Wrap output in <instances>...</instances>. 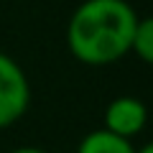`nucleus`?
I'll use <instances>...</instances> for the list:
<instances>
[{
  "mask_svg": "<svg viewBox=\"0 0 153 153\" xmlns=\"http://www.w3.org/2000/svg\"><path fill=\"white\" fill-rule=\"evenodd\" d=\"M130 54L135 59H140L143 64H153V21L151 18L140 16L130 41Z\"/></svg>",
  "mask_w": 153,
  "mask_h": 153,
  "instance_id": "39448f33",
  "label": "nucleus"
},
{
  "mask_svg": "<svg viewBox=\"0 0 153 153\" xmlns=\"http://www.w3.org/2000/svg\"><path fill=\"white\" fill-rule=\"evenodd\" d=\"M148 125V107L143 100L133 94H120L107 102L102 117V128H107L115 135H123L128 140L138 138Z\"/></svg>",
  "mask_w": 153,
  "mask_h": 153,
  "instance_id": "7ed1b4c3",
  "label": "nucleus"
},
{
  "mask_svg": "<svg viewBox=\"0 0 153 153\" xmlns=\"http://www.w3.org/2000/svg\"><path fill=\"white\" fill-rule=\"evenodd\" d=\"M135 153H153V146H148V143H146V146H140Z\"/></svg>",
  "mask_w": 153,
  "mask_h": 153,
  "instance_id": "0eeeda50",
  "label": "nucleus"
},
{
  "mask_svg": "<svg viewBox=\"0 0 153 153\" xmlns=\"http://www.w3.org/2000/svg\"><path fill=\"white\" fill-rule=\"evenodd\" d=\"M140 13L128 0H84L66 23V46L87 66H110L130 54Z\"/></svg>",
  "mask_w": 153,
  "mask_h": 153,
  "instance_id": "f257e3e1",
  "label": "nucleus"
},
{
  "mask_svg": "<svg viewBox=\"0 0 153 153\" xmlns=\"http://www.w3.org/2000/svg\"><path fill=\"white\" fill-rule=\"evenodd\" d=\"M31 107V82L10 54L0 51V130L21 120Z\"/></svg>",
  "mask_w": 153,
  "mask_h": 153,
  "instance_id": "f03ea898",
  "label": "nucleus"
},
{
  "mask_svg": "<svg viewBox=\"0 0 153 153\" xmlns=\"http://www.w3.org/2000/svg\"><path fill=\"white\" fill-rule=\"evenodd\" d=\"M135 151H138V146L133 140L115 135L107 128L89 130L76 146V153H135Z\"/></svg>",
  "mask_w": 153,
  "mask_h": 153,
  "instance_id": "20e7f679",
  "label": "nucleus"
},
{
  "mask_svg": "<svg viewBox=\"0 0 153 153\" xmlns=\"http://www.w3.org/2000/svg\"><path fill=\"white\" fill-rule=\"evenodd\" d=\"M10 153H49L44 148H36V146H21V148H13Z\"/></svg>",
  "mask_w": 153,
  "mask_h": 153,
  "instance_id": "423d86ee",
  "label": "nucleus"
}]
</instances>
